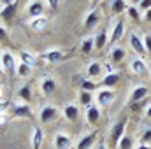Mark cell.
Masks as SVG:
<instances>
[{
	"instance_id": "33",
	"label": "cell",
	"mask_w": 151,
	"mask_h": 149,
	"mask_svg": "<svg viewBox=\"0 0 151 149\" xmlns=\"http://www.w3.org/2000/svg\"><path fill=\"white\" fill-rule=\"evenodd\" d=\"M127 12H128V18H130V19H134V21H141V19H142L141 11H139V7H135V5H128Z\"/></svg>"
},
{
	"instance_id": "23",
	"label": "cell",
	"mask_w": 151,
	"mask_h": 149,
	"mask_svg": "<svg viewBox=\"0 0 151 149\" xmlns=\"http://www.w3.org/2000/svg\"><path fill=\"white\" fill-rule=\"evenodd\" d=\"M28 27L34 32H42L47 27V18L46 16H37V18H28Z\"/></svg>"
},
{
	"instance_id": "1",
	"label": "cell",
	"mask_w": 151,
	"mask_h": 149,
	"mask_svg": "<svg viewBox=\"0 0 151 149\" xmlns=\"http://www.w3.org/2000/svg\"><path fill=\"white\" fill-rule=\"evenodd\" d=\"M123 35H125V18L118 16V18H114V21L109 27V42L114 46L123 39Z\"/></svg>"
},
{
	"instance_id": "2",
	"label": "cell",
	"mask_w": 151,
	"mask_h": 149,
	"mask_svg": "<svg viewBox=\"0 0 151 149\" xmlns=\"http://www.w3.org/2000/svg\"><path fill=\"white\" fill-rule=\"evenodd\" d=\"M114 98H116L114 90H109V88H99V90L95 91V104H97L100 109L109 107V105L114 102Z\"/></svg>"
},
{
	"instance_id": "7",
	"label": "cell",
	"mask_w": 151,
	"mask_h": 149,
	"mask_svg": "<svg viewBox=\"0 0 151 149\" xmlns=\"http://www.w3.org/2000/svg\"><path fill=\"white\" fill-rule=\"evenodd\" d=\"M130 70H132V74H135V75H144L150 70V65H148V62L144 58L134 56V58H130Z\"/></svg>"
},
{
	"instance_id": "50",
	"label": "cell",
	"mask_w": 151,
	"mask_h": 149,
	"mask_svg": "<svg viewBox=\"0 0 151 149\" xmlns=\"http://www.w3.org/2000/svg\"><path fill=\"white\" fill-rule=\"evenodd\" d=\"M0 58H2V51H0Z\"/></svg>"
},
{
	"instance_id": "18",
	"label": "cell",
	"mask_w": 151,
	"mask_h": 149,
	"mask_svg": "<svg viewBox=\"0 0 151 149\" xmlns=\"http://www.w3.org/2000/svg\"><path fill=\"white\" fill-rule=\"evenodd\" d=\"M40 56H42V60L47 62V63H60V62L63 60V51H62V49H47V51H44Z\"/></svg>"
},
{
	"instance_id": "47",
	"label": "cell",
	"mask_w": 151,
	"mask_h": 149,
	"mask_svg": "<svg viewBox=\"0 0 151 149\" xmlns=\"http://www.w3.org/2000/svg\"><path fill=\"white\" fill-rule=\"evenodd\" d=\"M130 2H132V5H139V4H141L142 0H130Z\"/></svg>"
},
{
	"instance_id": "40",
	"label": "cell",
	"mask_w": 151,
	"mask_h": 149,
	"mask_svg": "<svg viewBox=\"0 0 151 149\" xmlns=\"http://www.w3.org/2000/svg\"><path fill=\"white\" fill-rule=\"evenodd\" d=\"M0 40L2 42H7V34H5V28L0 27Z\"/></svg>"
},
{
	"instance_id": "44",
	"label": "cell",
	"mask_w": 151,
	"mask_h": 149,
	"mask_svg": "<svg viewBox=\"0 0 151 149\" xmlns=\"http://www.w3.org/2000/svg\"><path fill=\"white\" fill-rule=\"evenodd\" d=\"M144 116H146L148 119H151V105H148V107H146V111H144Z\"/></svg>"
},
{
	"instance_id": "31",
	"label": "cell",
	"mask_w": 151,
	"mask_h": 149,
	"mask_svg": "<svg viewBox=\"0 0 151 149\" xmlns=\"http://www.w3.org/2000/svg\"><path fill=\"white\" fill-rule=\"evenodd\" d=\"M18 97L23 100V102H30V98H32V90H30V84H23L19 90H18Z\"/></svg>"
},
{
	"instance_id": "19",
	"label": "cell",
	"mask_w": 151,
	"mask_h": 149,
	"mask_svg": "<svg viewBox=\"0 0 151 149\" xmlns=\"http://www.w3.org/2000/svg\"><path fill=\"white\" fill-rule=\"evenodd\" d=\"M27 14L30 18H37V16H44V4L40 0H30L27 5Z\"/></svg>"
},
{
	"instance_id": "6",
	"label": "cell",
	"mask_w": 151,
	"mask_h": 149,
	"mask_svg": "<svg viewBox=\"0 0 151 149\" xmlns=\"http://www.w3.org/2000/svg\"><path fill=\"white\" fill-rule=\"evenodd\" d=\"M95 144H97V132L91 130V132L83 133V135L76 140V148L74 149H93Z\"/></svg>"
},
{
	"instance_id": "20",
	"label": "cell",
	"mask_w": 151,
	"mask_h": 149,
	"mask_svg": "<svg viewBox=\"0 0 151 149\" xmlns=\"http://www.w3.org/2000/svg\"><path fill=\"white\" fill-rule=\"evenodd\" d=\"M95 49L97 51H100V49H104L106 46H107V42H109V28H100L97 34H95Z\"/></svg>"
},
{
	"instance_id": "8",
	"label": "cell",
	"mask_w": 151,
	"mask_h": 149,
	"mask_svg": "<svg viewBox=\"0 0 151 149\" xmlns=\"http://www.w3.org/2000/svg\"><path fill=\"white\" fill-rule=\"evenodd\" d=\"M125 56H127V53H125V49L121 47V46H118V44H114L111 46V49H109V53H107V60H109V63L111 65H119L123 60H125Z\"/></svg>"
},
{
	"instance_id": "3",
	"label": "cell",
	"mask_w": 151,
	"mask_h": 149,
	"mask_svg": "<svg viewBox=\"0 0 151 149\" xmlns=\"http://www.w3.org/2000/svg\"><path fill=\"white\" fill-rule=\"evenodd\" d=\"M60 116H62V111H60L58 107L47 104V105L40 107V111H39V121H40L42 125H49V123L56 121Z\"/></svg>"
},
{
	"instance_id": "24",
	"label": "cell",
	"mask_w": 151,
	"mask_h": 149,
	"mask_svg": "<svg viewBox=\"0 0 151 149\" xmlns=\"http://www.w3.org/2000/svg\"><path fill=\"white\" fill-rule=\"evenodd\" d=\"M127 9H128V4L125 0H111V12L114 18L123 16V12H127Z\"/></svg>"
},
{
	"instance_id": "38",
	"label": "cell",
	"mask_w": 151,
	"mask_h": 149,
	"mask_svg": "<svg viewBox=\"0 0 151 149\" xmlns=\"http://www.w3.org/2000/svg\"><path fill=\"white\" fill-rule=\"evenodd\" d=\"M7 109H9V104L5 100H0V116L2 114H7Z\"/></svg>"
},
{
	"instance_id": "4",
	"label": "cell",
	"mask_w": 151,
	"mask_h": 149,
	"mask_svg": "<svg viewBox=\"0 0 151 149\" xmlns=\"http://www.w3.org/2000/svg\"><path fill=\"white\" fill-rule=\"evenodd\" d=\"M100 21H102V11H100L99 7H97V9H90V11H86V14H84L83 27H84L86 30H91V28H95Z\"/></svg>"
},
{
	"instance_id": "49",
	"label": "cell",
	"mask_w": 151,
	"mask_h": 149,
	"mask_svg": "<svg viewBox=\"0 0 151 149\" xmlns=\"http://www.w3.org/2000/svg\"><path fill=\"white\" fill-rule=\"evenodd\" d=\"M2 74H4V69H2V65H0V77H2Z\"/></svg>"
},
{
	"instance_id": "11",
	"label": "cell",
	"mask_w": 151,
	"mask_h": 149,
	"mask_svg": "<svg viewBox=\"0 0 151 149\" xmlns=\"http://www.w3.org/2000/svg\"><path fill=\"white\" fill-rule=\"evenodd\" d=\"M53 146H55V149H70L72 148V139H70L69 133L58 132L53 137Z\"/></svg>"
},
{
	"instance_id": "22",
	"label": "cell",
	"mask_w": 151,
	"mask_h": 149,
	"mask_svg": "<svg viewBox=\"0 0 151 149\" xmlns=\"http://www.w3.org/2000/svg\"><path fill=\"white\" fill-rule=\"evenodd\" d=\"M93 49H95V39L91 37V35H86V37L81 39V44H79V51H81V54L88 56Z\"/></svg>"
},
{
	"instance_id": "12",
	"label": "cell",
	"mask_w": 151,
	"mask_h": 149,
	"mask_svg": "<svg viewBox=\"0 0 151 149\" xmlns=\"http://www.w3.org/2000/svg\"><path fill=\"white\" fill-rule=\"evenodd\" d=\"M0 62H2V69H4V72H7V74L16 72V58H14V54H12L11 51H2V58H0Z\"/></svg>"
},
{
	"instance_id": "13",
	"label": "cell",
	"mask_w": 151,
	"mask_h": 149,
	"mask_svg": "<svg viewBox=\"0 0 151 149\" xmlns=\"http://www.w3.org/2000/svg\"><path fill=\"white\" fill-rule=\"evenodd\" d=\"M84 74L88 79H99L100 75L104 74V63H100V62H97V60H93V62H90L88 63V67H86V70H84Z\"/></svg>"
},
{
	"instance_id": "42",
	"label": "cell",
	"mask_w": 151,
	"mask_h": 149,
	"mask_svg": "<svg viewBox=\"0 0 151 149\" xmlns=\"http://www.w3.org/2000/svg\"><path fill=\"white\" fill-rule=\"evenodd\" d=\"M134 149H151V144H141V142H139Z\"/></svg>"
},
{
	"instance_id": "41",
	"label": "cell",
	"mask_w": 151,
	"mask_h": 149,
	"mask_svg": "<svg viewBox=\"0 0 151 149\" xmlns=\"http://www.w3.org/2000/svg\"><path fill=\"white\" fill-rule=\"evenodd\" d=\"M102 0H90V9H97Z\"/></svg>"
},
{
	"instance_id": "10",
	"label": "cell",
	"mask_w": 151,
	"mask_h": 149,
	"mask_svg": "<svg viewBox=\"0 0 151 149\" xmlns=\"http://www.w3.org/2000/svg\"><path fill=\"white\" fill-rule=\"evenodd\" d=\"M125 126H127V121L125 119H119V121H116L113 125V128H111V142H113L114 148H118V142L125 135Z\"/></svg>"
},
{
	"instance_id": "32",
	"label": "cell",
	"mask_w": 151,
	"mask_h": 149,
	"mask_svg": "<svg viewBox=\"0 0 151 149\" xmlns=\"http://www.w3.org/2000/svg\"><path fill=\"white\" fill-rule=\"evenodd\" d=\"M116 149H134V139L130 135H123L121 140L118 142V148Z\"/></svg>"
},
{
	"instance_id": "43",
	"label": "cell",
	"mask_w": 151,
	"mask_h": 149,
	"mask_svg": "<svg viewBox=\"0 0 151 149\" xmlns=\"http://www.w3.org/2000/svg\"><path fill=\"white\" fill-rule=\"evenodd\" d=\"M16 0H0V4H2V7H5V5H11V4H14Z\"/></svg>"
},
{
	"instance_id": "9",
	"label": "cell",
	"mask_w": 151,
	"mask_h": 149,
	"mask_svg": "<svg viewBox=\"0 0 151 149\" xmlns=\"http://www.w3.org/2000/svg\"><path fill=\"white\" fill-rule=\"evenodd\" d=\"M102 119V112H100V107L97 105V104H93V105H90L86 112H84V121L90 125V126H95V125H99V121Z\"/></svg>"
},
{
	"instance_id": "27",
	"label": "cell",
	"mask_w": 151,
	"mask_h": 149,
	"mask_svg": "<svg viewBox=\"0 0 151 149\" xmlns=\"http://www.w3.org/2000/svg\"><path fill=\"white\" fill-rule=\"evenodd\" d=\"M30 142H32V148H34V149H40L42 142H44V132H42L39 126L35 128V130H34V132H32Z\"/></svg>"
},
{
	"instance_id": "37",
	"label": "cell",
	"mask_w": 151,
	"mask_h": 149,
	"mask_svg": "<svg viewBox=\"0 0 151 149\" xmlns=\"http://www.w3.org/2000/svg\"><path fill=\"white\" fill-rule=\"evenodd\" d=\"M46 4L51 11H58V7H60V0H46Z\"/></svg>"
},
{
	"instance_id": "16",
	"label": "cell",
	"mask_w": 151,
	"mask_h": 149,
	"mask_svg": "<svg viewBox=\"0 0 151 149\" xmlns=\"http://www.w3.org/2000/svg\"><path fill=\"white\" fill-rule=\"evenodd\" d=\"M12 114H14L16 117H25V119H28V117H32V107H30L27 102H18V104L12 105Z\"/></svg>"
},
{
	"instance_id": "17",
	"label": "cell",
	"mask_w": 151,
	"mask_h": 149,
	"mask_svg": "<svg viewBox=\"0 0 151 149\" xmlns=\"http://www.w3.org/2000/svg\"><path fill=\"white\" fill-rule=\"evenodd\" d=\"M62 116H63L67 121H70V123L77 121V119H79V116H81L77 104H67V105L62 109Z\"/></svg>"
},
{
	"instance_id": "34",
	"label": "cell",
	"mask_w": 151,
	"mask_h": 149,
	"mask_svg": "<svg viewBox=\"0 0 151 149\" xmlns=\"http://www.w3.org/2000/svg\"><path fill=\"white\" fill-rule=\"evenodd\" d=\"M139 142H141V144H151V126H148V128H144V130L141 132Z\"/></svg>"
},
{
	"instance_id": "25",
	"label": "cell",
	"mask_w": 151,
	"mask_h": 149,
	"mask_svg": "<svg viewBox=\"0 0 151 149\" xmlns=\"http://www.w3.org/2000/svg\"><path fill=\"white\" fill-rule=\"evenodd\" d=\"M77 102H79V105H83L84 109H88L90 105H93V102H95V97L90 93V91H79V97H77Z\"/></svg>"
},
{
	"instance_id": "39",
	"label": "cell",
	"mask_w": 151,
	"mask_h": 149,
	"mask_svg": "<svg viewBox=\"0 0 151 149\" xmlns=\"http://www.w3.org/2000/svg\"><path fill=\"white\" fill-rule=\"evenodd\" d=\"M142 19H144L146 23H151V9H148V11L142 14Z\"/></svg>"
},
{
	"instance_id": "15",
	"label": "cell",
	"mask_w": 151,
	"mask_h": 149,
	"mask_svg": "<svg viewBox=\"0 0 151 149\" xmlns=\"http://www.w3.org/2000/svg\"><path fill=\"white\" fill-rule=\"evenodd\" d=\"M148 95H150L148 86H144V84H137V86H134V88H132V91H130V102H132V104L142 102Z\"/></svg>"
},
{
	"instance_id": "28",
	"label": "cell",
	"mask_w": 151,
	"mask_h": 149,
	"mask_svg": "<svg viewBox=\"0 0 151 149\" xmlns=\"http://www.w3.org/2000/svg\"><path fill=\"white\" fill-rule=\"evenodd\" d=\"M16 74H18V77H21V79H27V77L32 75V67L19 62V63L16 65Z\"/></svg>"
},
{
	"instance_id": "36",
	"label": "cell",
	"mask_w": 151,
	"mask_h": 149,
	"mask_svg": "<svg viewBox=\"0 0 151 149\" xmlns=\"http://www.w3.org/2000/svg\"><path fill=\"white\" fill-rule=\"evenodd\" d=\"M137 7H139V11H141V12H146L148 9H151V0H142Z\"/></svg>"
},
{
	"instance_id": "35",
	"label": "cell",
	"mask_w": 151,
	"mask_h": 149,
	"mask_svg": "<svg viewBox=\"0 0 151 149\" xmlns=\"http://www.w3.org/2000/svg\"><path fill=\"white\" fill-rule=\"evenodd\" d=\"M142 40H144V46H146V51H148V54L151 56V32H150V34H146V35L142 37Z\"/></svg>"
},
{
	"instance_id": "26",
	"label": "cell",
	"mask_w": 151,
	"mask_h": 149,
	"mask_svg": "<svg viewBox=\"0 0 151 149\" xmlns=\"http://www.w3.org/2000/svg\"><path fill=\"white\" fill-rule=\"evenodd\" d=\"M18 58H19V62L21 63H25V65H30L32 69L35 67V60H37V56L34 54V53H30V51H19V54H18Z\"/></svg>"
},
{
	"instance_id": "48",
	"label": "cell",
	"mask_w": 151,
	"mask_h": 149,
	"mask_svg": "<svg viewBox=\"0 0 151 149\" xmlns=\"http://www.w3.org/2000/svg\"><path fill=\"white\" fill-rule=\"evenodd\" d=\"M2 95H4V90L0 88V100H2Z\"/></svg>"
},
{
	"instance_id": "51",
	"label": "cell",
	"mask_w": 151,
	"mask_h": 149,
	"mask_svg": "<svg viewBox=\"0 0 151 149\" xmlns=\"http://www.w3.org/2000/svg\"><path fill=\"white\" fill-rule=\"evenodd\" d=\"M150 74H151V67H150Z\"/></svg>"
},
{
	"instance_id": "46",
	"label": "cell",
	"mask_w": 151,
	"mask_h": 149,
	"mask_svg": "<svg viewBox=\"0 0 151 149\" xmlns=\"http://www.w3.org/2000/svg\"><path fill=\"white\" fill-rule=\"evenodd\" d=\"M5 119H7V117H5V114H2V116H0V125H4V123H5Z\"/></svg>"
},
{
	"instance_id": "45",
	"label": "cell",
	"mask_w": 151,
	"mask_h": 149,
	"mask_svg": "<svg viewBox=\"0 0 151 149\" xmlns=\"http://www.w3.org/2000/svg\"><path fill=\"white\" fill-rule=\"evenodd\" d=\"M93 149H107V146H106L104 142H99V144H95V148Z\"/></svg>"
},
{
	"instance_id": "21",
	"label": "cell",
	"mask_w": 151,
	"mask_h": 149,
	"mask_svg": "<svg viewBox=\"0 0 151 149\" xmlns=\"http://www.w3.org/2000/svg\"><path fill=\"white\" fill-rule=\"evenodd\" d=\"M118 82H119V74H118V70H113V72H109V74H106L102 77L100 88H109V90H113Z\"/></svg>"
},
{
	"instance_id": "29",
	"label": "cell",
	"mask_w": 151,
	"mask_h": 149,
	"mask_svg": "<svg viewBox=\"0 0 151 149\" xmlns=\"http://www.w3.org/2000/svg\"><path fill=\"white\" fill-rule=\"evenodd\" d=\"M81 90H83V91H90V93H93V91H97V90H99V84H97L93 79L84 77V79L81 81Z\"/></svg>"
},
{
	"instance_id": "5",
	"label": "cell",
	"mask_w": 151,
	"mask_h": 149,
	"mask_svg": "<svg viewBox=\"0 0 151 149\" xmlns=\"http://www.w3.org/2000/svg\"><path fill=\"white\" fill-rule=\"evenodd\" d=\"M128 44H130L132 51H134L137 56L144 58V56L148 54V51H146V46H144V40H142V37H139L135 32H130V34H128Z\"/></svg>"
},
{
	"instance_id": "14",
	"label": "cell",
	"mask_w": 151,
	"mask_h": 149,
	"mask_svg": "<svg viewBox=\"0 0 151 149\" xmlns=\"http://www.w3.org/2000/svg\"><path fill=\"white\" fill-rule=\"evenodd\" d=\"M39 88H40L42 95L49 97V95H53V93L56 91V88H58V82H56L53 77H42V79L39 81Z\"/></svg>"
},
{
	"instance_id": "30",
	"label": "cell",
	"mask_w": 151,
	"mask_h": 149,
	"mask_svg": "<svg viewBox=\"0 0 151 149\" xmlns=\"http://www.w3.org/2000/svg\"><path fill=\"white\" fill-rule=\"evenodd\" d=\"M16 9H18V2H14V4H11V5H5V7H2L0 16H2L4 19H11L12 14L16 12Z\"/></svg>"
}]
</instances>
